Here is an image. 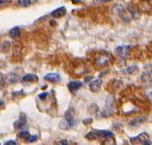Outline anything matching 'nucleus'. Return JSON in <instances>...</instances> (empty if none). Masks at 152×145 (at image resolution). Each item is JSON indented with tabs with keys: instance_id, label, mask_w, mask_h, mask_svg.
Here are the masks:
<instances>
[{
	"instance_id": "nucleus-16",
	"label": "nucleus",
	"mask_w": 152,
	"mask_h": 145,
	"mask_svg": "<svg viewBox=\"0 0 152 145\" xmlns=\"http://www.w3.org/2000/svg\"><path fill=\"white\" fill-rule=\"evenodd\" d=\"M138 71V67L137 66H130L127 69H124V73L126 74H133V73H136Z\"/></svg>"
},
{
	"instance_id": "nucleus-10",
	"label": "nucleus",
	"mask_w": 152,
	"mask_h": 145,
	"mask_svg": "<svg viewBox=\"0 0 152 145\" xmlns=\"http://www.w3.org/2000/svg\"><path fill=\"white\" fill-rule=\"evenodd\" d=\"M74 125H75V123L70 122V121L65 119V120L60 123V128H61V129H70V128L74 127Z\"/></svg>"
},
{
	"instance_id": "nucleus-28",
	"label": "nucleus",
	"mask_w": 152,
	"mask_h": 145,
	"mask_svg": "<svg viewBox=\"0 0 152 145\" xmlns=\"http://www.w3.org/2000/svg\"><path fill=\"white\" fill-rule=\"evenodd\" d=\"M105 1H111V0H105Z\"/></svg>"
},
{
	"instance_id": "nucleus-26",
	"label": "nucleus",
	"mask_w": 152,
	"mask_h": 145,
	"mask_svg": "<svg viewBox=\"0 0 152 145\" xmlns=\"http://www.w3.org/2000/svg\"><path fill=\"white\" fill-rule=\"evenodd\" d=\"M2 105H3V102H0V107H2Z\"/></svg>"
},
{
	"instance_id": "nucleus-9",
	"label": "nucleus",
	"mask_w": 152,
	"mask_h": 145,
	"mask_svg": "<svg viewBox=\"0 0 152 145\" xmlns=\"http://www.w3.org/2000/svg\"><path fill=\"white\" fill-rule=\"evenodd\" d=\"M82 85H83V84L80 81H71L68 83V89L70 92H76V91H78Z\"/></svg>"
},
{
	"instance_id": "nucleus-13",
	"label": "nucleus",
	"mask_w": 152,
	"mask_h": 145,
	"mask_svg": "<svg viewBox=\"0 0 152 145\" xmlns=\"http://www.w3.org/2000/svg\"><path fill=\"white\" fill-rule=\"evenodd\" d=\"M25 126H26V120L25 119L19 120V121H16V122L14 123V128H15V129H23Z\"/></svg>"
},
{
	"instance_id": "nucleus-17",
	"label": "nucleus",
	"mask_w": 152,
	"mask_h": 145,
	"mask_svg": "<svg viewBox=\"0 0 152 145\" xmlns=\"http://www.w3.org/2000/svg\"><path fill=\"white\" fill-rule=\"evenodd\" d=\"M18 137L20 138V139H23L25 141H27V139L30 137V133H29L27 130H23V131H21V132L18 133Z\"/></svg>"
},
{
	"instance_id": "nucleus-20",
	"label": "nucleus",
	"mask_w": 152,
	"mask_h": 145,
	"mask_svg": "<svg viewBox=\"0 0 152 145\" xmlns=\"http://www.w3.org/2000/svg\"><path fill=\"white\" fill-rule=\"evenodd\" d=\"M37 135H30V137L27 139V142H35L37 140Z\"/></svg>"
},
{
	"instance_id": "nucleus-4",
	"label": "nucleus",
	"mask_w": 152,
	"mask_h": 145,
	"mask_svg": "<svg viewBox=\"0 0 152 145\" xmlns=\"http://www.w3.org/2000/svg\"><path fill=\"white\" fill-rule=\"evenodd\" d=\"M98 135V138H102V139H113L114 135L112 131H109V130H95Z\"/></svg>"
},
{
	"instance_id": "nucleus-11",
	"label": "nucleus",
	"mask_w": 152,
	"mask_h": 145,
	"mask_svg": "<svg viewBox=\"0 0 152 145\" xmlns=\"http://www.w3.org/2000/svg\"><path fill=\"white\" fill-rule=\"evenodd\" d=\"M37 80H38V77L36 75L28 74L23 77V81L25 82H34V81H37Z\"/></svg>"
},
{
	"instance_id": "nucleus-18",
	"label": "nucleus",
	"mask_w": 152,
	"mask_h": 145,
	"mask_svg": "<svg viewBox=\"0 0 152 145\" xmlns=\"http://www.w3.org/2000/svg\"><path fill=\"white\" fill-rule=\"evenodd\" d=\"M17 3L20 7H29L31 5V0H17Z\"/></svg>"
},
{
	"instance_id": "nucleus-8",
	"label": "nucleus",
	"mask_w": 152,
	"mask_h": 145,
	"mask_svg": "<svg viewBox=\"0 0 152 145\" xmlns=\"http://www.w3.org/2000/svg\"><path fill=\"white\" fill-rule=\"evenodd\" d=\"M45 80H48V81H50V82L56 83V82L61 81V77H60L58 74H48L45 76Z\"/></svg>"
},
{
	"instance_id": "nucleus-15",
	"label": "nucleus",
	"mask_w": 152,
	"mask_h": 145,
	"mask_svg": "<svg viewBox=\"0 0 152 145\" xmlns=\"http://www.w3.org/2000/svg\"><path fill=\"white\" fill-rule=\"evenodd\" d=\"M85 137H86V139H88V140H96V139H98V135H97V133H96L95 130L88 132Z\"/></svg>"
},
{
	"instance_id": "nucleus-6",
	"label": "nucleus",
	"mask_w": 152,
	"mask_h": 145,
	"mask_svg": "<svg viewBox=\"0 0 152 145\" xmlns=\"http://www.w3.org/2000/svg\"><path fill=\"white\" fill-rule=\"evenodd\" d=\"M140 80L145 83H150L152 82V71H144L140 76Z\"/></svg>"
},
{
	"instance_id": "nucleus-7",
	"label": "nucleus",
	"mask_w": 152,
	"mask_h": 145,
	"mask_svg": "<svg viewBox=\"0 0 152 145\" xmlns=\"http://www.w3.org/2000/svg\"><path fill=\"white\" fill-rule=\"evenodd\" d=\"M66 14V8L64 7H61V8H58L56 10H54L53 12L51 13V15L52 17L54 18H60V17H63L64 15Z\"/></svg>"
},
{
	"instance_id": "nucleus-2",
	"label": "nucleus",
	"mask_w": 152,
	"mask_h": 145,
	"mask_svg": "<svg viewBox=\"0 0 152 145\" xmlns=\"http://www.w3.org/2000/svg\"><path fill=\"white\" fill-rule=\"evenodd\" d=\"M111 59H112V57L110 56L109 54H99V57L96 59V64L100 67L105 66V65H107V64L110 63Z\"/></svg>"
},
{
	"instance_id": "nucleus-3",
	"label": "nucleus",
	"mask_w": 152,
	"mask_h": 145,
	"mask_svg": "<svg viewBox=\"0 0 152 145\" xmlns=\"http://www.w3.org/2000/svg\"><path fill=\"white\" fill-rule=\"evenodd\" d=\"M130 48H131V47H130L129 45L119 46V47H117L116 48V54L119 57H121V58H124V57L128 56V52H129Z\"/></svg>"
},
{
	"instance_id": "nucleus-14",
	"label": "nucleus",
	"mask_w": 152,
	"mask_h": 145,
	"mask_svg": "<svg viewBox=\"0 0 152 145\" xmlns=\"http://www.w3.org/2000/svg\"><path fill=\"white\" fill-rule=\"evenodd\" d=\"M145 121H146V117H140V119H137V120L132 121V122L130 123V126H131V127H136V126L142 124V123L145 122Z\"/></svg>"
},
{
	"instance_id": "nucleus-19",
	"label": "nucleus",
	"mask_w": 152,
	"mask_h": 145,
	"mask_svg": "<svg viewBox=\"0 0 152 145\" xmlns=\"http://www.w3.org/2000/svg\"><path fill=\"white\" fill-rule=\"evenodd\" d=\"M145 94H146V96H147L152 102V88L151 87L146 88V89H145Z\"/></svg>"
},
{
	"instance_id": "nucleus-29",
	"label": "nucleus",
	"mask_w": 152,
	"mask_h": 145,
	"mask_svg": "<svg viewBox=\"0 0 152 145\" xmlns=\"http://www.w3.org/2000/svg\"><path fill=\"white\" fill-rule=\"evenodd\" d=\"M148 1H152V0H148Z\"/></svg>"
},
{
	"instance_id": "nucleus-1",
	"label": "nucleus",
	"mask_w": 152,
	"mask_h": 145,
	"mask_svg": "<svg viewBox=\"0 0 152 145\" xmlns=\"http://www.w3.org/2000/svg\"><path fill=\"white\" fill-rule=\"evenodd\" d=\"M132 143H137V144H145V145H151V141H150L149 135L147 132H142L140 135H137L135 138H131Z\"/></svg>"
},
{
	"instance_id": "nucleus-23",
	"label": "nucleus",
	"mask_w": 152,
	"mask_h": 145,
	"mask_svg": "<svg viewBox=\"0 0 152 145\" xmlns=\"http://www.w3.org/2000/svg\"><path fill=\"white\" fill-rule=\"evenodd\" d=\"M83 122H84V124H89V122H91V119H87V120H84Z\"/></svg>"
},
{
	"instance_id": "nucleus-5",
	"label": "nucleus",
	"mask_w": 152,
	"mask_h": 145,
	"mask_svg": "<svg viewBox=\"0 0 152 145\" xmlns=\"http://www.w3.org/2000/svg\"><path fill=\"white\" fill-rule=\"evenodd\" d=\"M101 85H102V80L99 78V79H96V80H93V81L89 83V89H91V92H97L101 88Z\"/></svg>"
},
{
	"instance_id": "nucleus-12",
	"label": "nucleus",
	"mask_w": 152,
	"mask_h": 145,
	"mask_svg": "<svg viewBox=\"0 0 152 145\" xmlns=\"http://www.w3.org/2000/svg\"><path fill=\"white\" fill-rule=\"evenodd\" d=\"M19 32H20V30H19V28L18 27H14V28H12L10 30V32H9V34H10L11 38H18V35H19Z\"/></svg>"
},
{
	"instance_id": "nucleus-24",
	"label": "nucleus",
	"mask_w": 152,
	"mask_h": 145,
	"mask_svg": "<svg viewBox=\"0 0 152 145\" xmlns=\"http://www.w3.org/2000/svg\"><path fill=\"white\" fill-rule=\"evenodd\" d=\"M71 2H75V3H81V0H71Z\"/></svg>"
},
{
	"instance_id": "nucleus-25",
	"label": "nucleus",
	"mask_w": 152,
	"mask_h": 145,
	"mask_svg": "<svg viewBox=\"0 0 152 145\" xmlns=\"http://www.w3.org/2000/svg\"><path fill=\"white\" fill-rule=\"evenodd\" d=\"M58 144H67L68 142H67V141H60V142H58Z\"/></svg>"
},
{
	"instance_id": "nucleus-21",
	"label": "nucleus",
	"mask_w": 152,
	"mask_h": 145,
	"mask_svg": "<svg viewBox=\"0 0 152 145\" xmlns=\"http://www.w3.org/2000/svg\"><path fill=\"white\" fill-rule=\"evenodd\" d=\"M47 96H48V93H42V94L38 95V97H39L41 99H45Z\"/></svg>"
},
{
	"instance_id": "nucleus-22",
	"label": "nucleus",
	"mask_w": 152,
	"mask_h": 145,
	"mask_svg": "<svg viewBox=\"0 0 152 145\" xmlns=\"http://www.w3.org/2000/svg\"><path fill=\"white\" fill-rule=\"evenodd\" d=\"M16 142L14 141H8V142H5V145H15Z\"/></svg>"
},
{
	"instance_id": "nucleus-27",
	"label": "nucleus",
	"mask_w": 152,
	"mask_h": 145,
	"mask_svg": "<svg viewBox=\"0 0 152 145\" xmlns=\"http://www.w3.org/2000/svg\"><path fill=\"white\" fill-rule=\"evenodd\" d=\"M2 1H3V0H0V4H1V3H2Z\"/></svg>"
}]
</instances>
